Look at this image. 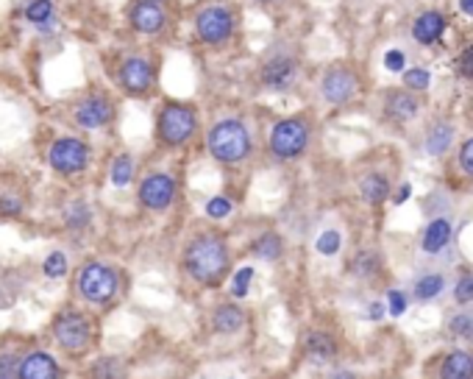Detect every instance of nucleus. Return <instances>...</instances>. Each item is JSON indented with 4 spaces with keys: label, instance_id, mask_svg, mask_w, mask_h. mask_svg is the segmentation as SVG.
I'll use <instances>...</instances> for the list:
<instances>
[{
    "label": "nucleus",
    "instance_id": "14",
    "mask_svg": "<svg viewBox=\"0 0 473 379\" xmlns=\"http://www.w3.org/2000/svg\"><path fill=\"white\" fill-rule=\"evenodd\" d=\"M356 93H359V78H356L354 70H348L343 64L329 67V70L323 73V78H320V95H323V100L331 103V106H343V103H348Z\"/></svg>",
    "mask_w": 473,
    "mask_h": 379
},
{
    "label": "nucleus",
    "instance_id": "4",
    "mask_svg": "<svg viewBox=\"0 0 473 379\" xmlns=\"http://www.w3.org/2000/svg\"><path fill=\"white\" fill-rule=\"evenodd\" d=\"M301 76V56L289 42H273L253 67L256 87L265 93H289Z\"/></svg>",
    "mask_w": 473,
    "mask_h": 379
},
{
    "label": "nucleus",
    "instance_id": "5",
    "mask_svg": "<svg viewBox=\"0 0 473 379\" xmlns=\"http://www.w3.org/2000/svg\"><path fill=\"white\" fill-rule=\"evenodd\" d=\"M206 148H209L212 159L225 167L243 165L253 154L251 128L240 118H220L206 131Z\"/></svg>",
    "mask_w": 473,
    "mask_h": 379
},
{
    "label": "nucleus",
    "instance_id": "30",
    "mask_svg": "<svg viewBox=\"0 0 473 379\" xmlns=\"http://www.w3.org/2000/svg\"><path fill=\"white\" fill-rule=\"evenodd\" d=\"M251 282H253V268L251 265H245V268L234 271V279H231V296H234V298H245V296H248V290H251Z\"/></svg>",
    "mask_w": 473,
    "mask_h": 379
},
{
    "label": "nucleus",
    "instance_id": "49",
    "mask_svg": "<svg viewBox=\"0 0 473 379\" xmlns=\"http://www.w3.org/2000/svg\"><path fill=\"white\" fill-rule=\"evenodd\" d=\"M151 3H170V0H151Z\"/></svg>",
    "mask_w": 473,
    "mask_h": 379
},
{
    "label": "nucleus",
    "instance_id": "42",
    "mask_svg": "<svg viewBox=\"0 0 473 379\" xmlns=\"http://www.w3.org/2000/svg\"><path fill=\"white\" fill-rule=\"evenodd\" d=\"M459 73L468 76V78H473V45H468L465 53L459 56Z\"/></svg>",
    "mask_w": 473,
    "mask_h": 379
},
{
    "label": "nucleus",
    "instance_id": "29",
    "mask_svg": "<svg viewBox=\"0 0 473 379\" xmlns=\"http://www.w3.org/2000/svg\"><path fill=\"white\" fill-rule=\"evenodd\" d=\"M67 256L62 251H51L45 256V262H42V274L48 276V279H62L64 274H67Z\"/></svg>",
    "mask_w": 473,
    "mask_h": 379
},
{
    "label": "nucleus",
    "instance_id": "41",
    "mask_svg": "<svg viewBox=\"0 0 473 379\" xmlns=\"http://www.w3.org/2000/svg\"><path fill=\"white\" fill-rule=\"evenodd\" d=\"M384 67H387L390 73H401V70H404V53H401V51H387Z\"/></svg>",
    "mask_w": 473,
    "mask_h": 379
},
{
    "label": "nucleus",
    "instance_id": "10",
    "mask_svg": "<svg viewBox=\"0 0 473 379\" xmlns=\"http://www.w3.org/2000/svg\"><path fill=\"white\" fill-rule=\"evenodd\" d=\"M309 137H312V131H309V123L304 118H282L270 128L267 145H270V154L276 159L289 162V159H298L307 151Z\"/></svg>",
    "mask_w": 473,
    "mask_h": 379
},
{
    "label": "nucleus",
    "instance_id": "39",
    "mask_svg": "<svg viewBox=\"0 0 473 379\" xmlns=\"http://www.w3.org/2000/svg\"><path fill=\"white\" fill-rule=\"evenodd\" d=\"M454 298H457L459 304H468V301H473V276H465L462 282L457 284V290H454Z\"/></svg>",
    "mask_w": 473,
    "mask_h": 379
},
{
    "label": "nucleus",
    "instance_id": "20",
    "mask_svg": "<svg viewBox=\"0 0 473 379\" xmlns=\"http://www.w3.org/2000/svg\"><path fill=\"white\" fill-rule=\"evenodd\" d=\"M442 379H473V357L468 351H454L442 363Z\"/></svg>",
    "mask_w": 473,
    "mask_h": 379
},
{
    "label": "nucleus",
    "instance_id": "35",
    "mask_svg": "<svg viewBox=\"0 0 473 379\" xmlns=\"http://www.w3.org/2000/svg\"><path fill=\"white\" fill-rule=\"evenodd\" d=\"M429 70H423V67H415V70H407L404 73V84L410 87V90H415V93H420V90H426L429 87Z\"/></svg>",
    "mask_w": 473,
    "mask_h": 379
},
{
    "label": "nucleus",
    "instance_id": "36",
    "mask_svg": "<svg viewBox=\"0 0 473 379\" xmlns=\"http://www.w3.org/2000/svg\"><path fill=\"white\" fill-rule=\"evenodd\" d=\"M23 209H26L23 198H17V195H0V215L3 218H17V215H23Z\"/></svg>",
    "mask_w": 473,
    "mask_h": 379
},
{
    "label": "nucleus",
    "instance_id": "24",
    "mask_svg": "<svg viewBox=\"0 0 473 379\" xmlns=\"http://www.w3.org/2000/svg\"><path fill=\"white\" fill-rule=\"evenodd\" d=\"M362 198L368 201V204H381L387 195H390V182L381 176V173H371V176H365L362 179Z\"/></svg>",
    "mask_w": 473,
    "mask_h": 379
},
{
    "label": "nucleus",
    "instance_id": "38",
    "mask_svg": "<svg viewBox=\"0 0 473 379\" xmlns=\"http://www.w3.org/2000/svg\"><path fill=\"white\" fill-rule=\"evenodd\" d=\"M451 332L465 338V341H473V318L471 316H459L451 321Z\"/></svg>",
    "mask_w": 473,
    "mask_h": 379
},
{
    "label": "nucleus",
    "instance_id": "48",
    "mask_svg": "<svg viewBox=\"0 0 473 379\" xmlns=\"http://www.w3.org/2000/svg\"><path fill=\"white\" fill-rule=\"evenodd\" d=\"M410 198V187H401V192H398V201H407Z\"/></svg>",
    "mask_w": 473,
    "mask_h": 379
},
{
    "label": "nucleus",
    "instance_id": "31",
    "mask_svg": "<svg viewBox=\"0 0 473 379\" xmlns=\"http://www.w3.org/2000/svg\"><path fill=\"white\" fill-rule=\"evenodd\" d=\"M231 209H234V204H231V198H225V195H212V198L206 201V215H209L212 221L228 218Z\"/></svg>",
    "mask_w": 473,
    "mask_h": 379
},
{
    "label": "nucleus",
    "instance_id": "34",
    "mask_svg": "<svg viewBox=\"0 0 473 379\" xmlns=\"http://www.w3.org/2000/svg\"><path fill=\"white\" fill-rule=\"evenodd\" d=\"M0 379H20V357L11 351L0 354Z\"/></svg>",
    "mask_w": 473,
    "mask_h": 379
},
{
    "label": "nucleus",
    "instance_id": "40",
    "mask_svg": "<svg viewBox=\"0 0 473 379\" xmlns=\"http://www.w3.org/2000/svg\"><path fill=\"white\" fill-rule=\"evenodd\" d=\"M390 316H401L404 310H407V298H404V293L401 290H390Z\"/></svg>",
    "mask_w": 473,
    "mask_h": 379
},
{
    "label": "nucleus",
    "instance_id": "22",
    "mask_svg": "<svg viewBox=\"0 0 473 379\" xmlns=\"http://www.w3.org/2000/svg\"><path fill=\"white\" fill-rule=\"evenodd\" d=\"M448 240H451V223L445 218H437V221L429 223V229L423 234V251L437 254Z\"/></svg>",
    "mask_w": 473,
    "mask_h": 379
},
{
    "label": "nucleus",
    "instance_id": "9",
    "mask_svg": "<svg viewBox=\"0 0 473 379\" xmlns=\"http://www.w3.org/2000/svg\"><path fill=\"white\" fill-rule=\"evenodd\" d=\"M117 118V100L106 90H90L70 103V120L84 131L106 128Z\"/></svg>",
    "mask_w": 473,
    "mask_h": 379
},
{
    "label": "nucleus",
    "instance_id": "43",
    "mask_svg": "<svg viewBox=\"0 0 473 379\" xmlns=\"http://www.w3.org/2000/svg\"><path fill=\"white\" fill-rule=\"evenodd\" d=\"M462 167L473 176V140H468V142L462 145Z\"/></svg>",
    "mask_w": 473,
    "mask_h": 379
},
{
    "label": "nucleus",
    "instance_id": "3",
    "mask_svg": "<svg viewBox=\"0 0 473 379\" xmlns=\"http://www.w3.org/2000/svg\"><path fill=\"white\" fill-rule=\"evenodd\" d=\"M243 26L240 6L234 0H201L192 11V36L206 51H225L234 45Z\"/></svg>",
    "mask_w": 473,
    "mask_h": 379
},
{
    "label": "nucleus",
    "instance_id": "45",
    "mask_svg": "<svg viewBox=\"0 0 473 379\" xmlns=\"http://www.w3.org/2000/svg\"><path fill=\"white\" fill-rule=\"evenodd\" d=\"M459 9H462L465 14H471L473 17V0H459Z\"/></svg>",
    "mask_w": 473,
    "mask_h": 379
},
{
    "label": "nucleus",
    "instance_id": "7",
    "mask_svg": "<svg viewBox=\"0 0 473 379\" xmlns=\"http://www.w3.org/2000/svg\"><path fill=\"white\" fill-rule=\"evenodd\" d=\"M126 26L134 36L142 39H164L173 33V14L167 3L131 0L126 9Z\"/></svg>",
    "mask_w": 473,
    "mask_h": 379
},
{
    "label": "nucleus",
    "instance_id": "8",
    "mask_svg": "<svg viewBox=\"0 0 473 379\" xmlns=\"http://www.w3.org/2000/svg\"><path fill=\"white\" fill-rule=\"evenodd\" d=\"M75 287L81 293V298H87L90 304H109L120 296V287H123V279H120V271L106 265V262H87L81 271H78V279H75Z\"/></svg>",
    "mask_w": 473,
    "mask_h": 379
},
{
    "label": "nucleus",
    "instance_id": "15",
    "mask_svg": "<svg viewBox=\"0 0 473 379\" xmlns=\"http://www.w3.org/2000/svg\"><path fill=\"white\" fill-rule=\"evenodd\" d=\"M20 379H59V365L48 351H31L20 357Z\"/></svg>",
    "mask_w": 473,
    "mask_h": 379
},
{
    "label": "nucleus",
    "instance_id": "13",
    "mask_svg": "<svg viewBox=\"0 0 473 379\" xmlns=\"http://www.w3.org/2000/svg\"><path fill=\"white\" fill-rule=\"evenodd\" d=\"M176 192H179V185L170 173H148L142 182H139V204L151 212H164L173 207L176 201Z\"/></svg>",
    "mask_w": 473,
    "mask_h": 379
},
{
    "label": "nucleus",
    "instance_id": "16",
    "mask_svg": "<svg viewBox=\"0 0 473 379\" xmlns=\"http://www.w3.org/2000/svg\"><path fill=\"white\" fill-rule=\"evenodd\" d=\"M445 31V17L437 14V11H426V14H420L418 20H415V26H412V36L420 42V45H432V42H437Z\"/></svg>",
    "mask_w": 473,
    "mask_h": 379
},
{
    "label": "nucleus",
    "instance_id": "32",
    "mask_svg": "<svg viewBox=\"0 0 473 379\" xmlns=\"http://www.w3.org/2000/svg\"><path fill=\"white\" fill-rule=\"evenodd\" d=\"M440 290H442V276H437V274H432V276H423L420 282L415 284V293H418V298H423V301L435 298Z\"/></svg>",
    "mask_w": 473,
    "mask_h": 379
},
{
    "label": "nucleus",
    "instance_id": "46",
    "mask_svg": "<svg viewBox=\"0 0 473 379\" xmlns=\"http://www.w3.org/2000/svg\"><path fill=\"white\" fill-rule=\"evenodd\" d=\"M251 3H256V6H279V3H284V0H251Z\"/></svg>",
    "mask_w": 473,
    "mask_h": 379
},
{
    "label": "nucleus",
    "instance_id": "12",
    "mask_svg": "<svg viewBox=\"0 0 473 379\" xmlns=\"http://www.w3.org/2000/svg\"><path fill=\"white\" fill-rule=\"evenodd\" d=\"M53 338L64 351H84L90 346V338H92L90 321L75 310H64L53 321Z\"/></svg>",
    "mask_w": 473,
    "mask_h": 379
},
{
    "label": "nucleus",
    "instance_id": "18",
    "mask_svg": "<svg viewBox=\"0 0 473 379\" xmlns=\"http://www.w3.org/2000/svg\"><path fill=\"white\" fill-rule=\"evenodd\" d=\"M304 351H307V357L312 363H326V360H331L337 354V346H334L331 335H326V332H309L307 341H304Z\"/></svg>",
    "mask_w": 473,
    "mask_h": 379
},
{
    "label": "nucleus",
    "instance_id": "11",
    "mask_svg": "<svg viewBox=\"0 0 473 379\" xmlns=\"http://www.w3.org/2000/svg\"><path fill=\"white\" fill-rule=\"evenodd\" d=\"M92 148L81 137H56L48 148V165L59 176H78L90 167Z\"/></svg>",
    "mask_w": 473,
    "mask_h": 379
},
{
    "label": "nucleus",
    "instance_id": "6",
    "mask_svg": "<svg viewBox=\"0 0 473 379\" xmlns=\"http://www.w3.org/2000/svg\"><path fill=\"white\" fill-rule=\"evenodd\" d=\"M198 131V109L187 100H161L156 109V142L164 148H181Z\"/></svg>",
    "mask_w": 473,
    "mask_h": 379
},
{
    "label": "nucleus",
    "instance_id": "25",
    "mask_svg": "<svg viewBox=\"0 0 473 379\" xmlns=\"http://www.w3.org/2000/svg\"><path fill=\"white\" fill-rule=\"evenodd\" d=\"M451 140H454V128L448 126V123H437V126L432 128L429 140H426V151L432 157H440V154H445V148L451 145Z\"/></svg>",
    "mask_w": 473,
    "mask_h": 379
},
{
    "label": "nucleus",
    "instance_id": "21",
    "mask_svg": "<svg viewBox=\"0 0 473 379\" xmlns=\"http://www.w3.org/2000/svg\"><path fill=\"white\" fill-rule=\"evenodd\" d=\"M384 109H387V115L395 118V120H412L420 106H418V100H415L410 93H393L387 98Z\"/></svg>",
    "mask_w": 473,
    "mask_h": 379
},
{
    "label": "nucleus",
    "instance_id": "26",
    "mask_svg": "<svg viewBox=\"0 0 473 379\" xmlns=\"http://www.w3.org/2000/svg\"><path fill=\"white\" fill-rule=\"evenodd\" d=\"M109 179H112L115 187H128L134 182V159L128 157V154H120V157L112 162Z\"/></svg>",
    "mask_w": 473,
    "mask_h": 379
},
{
    "label": "nucleus",
    "instance_id": "47",
    "mask_svg": "<svg viewBox=\"0 0 473 379\" xmlns=\"http://www.w3.org/2000/svg\"><path fill=\"white\" fill-rule=\"evenodd\" d=\"M331 379H356V377H354L351 371H340V374H334Z\"/></svg>",
    "mask_w": 473,
    "mask_h": 379
},
{
    "label": "nucleus",
    "instance_id": "33",
    "mask_svg": "<svg viewBox=\"0 0 473 379\" xmlns=\"http://www.w3.org/2000/svg\"><path fill=\"white\" fill-rule=\"evenodd\" d=\"M340 243H343V237H340V232H334V229H329V232H323L320 237H317L315 249L323 256H331V254L340 251Z\"/></svg>",
    "mask_w": 473,
    "mask_h": 379
},
{
    "label": "nucleus",
    "instance_id": "19",
    "mask_svg": "<svg viewBox=\"0 0 473 379\" xmlns=\"http://www.w3.org/2000/svg\"><path fill=\"white\" fill-rule=\"evenodd\" d=\"M251 254L256 256V259L276 262V259H282V254H284V240L276 234V232H262V234L251 243Z\"/></svg>",
    "mask_w": 473,
    "mask_h": 379
},
{
    "label": "nucleus",
    "instance_id": "37",
    "mask_svg": "<svg viewBox=\"0 0 473 379\" xmlns=\"http://www.w3.org/2000/svg\"><path fill=\"white\" fill-rule=\"evenodd\" d=\"M378 268V256L371 251H362L356 256V262H354V271L359 274V276H368V274H376Z\"/></svg>",
    "mask_w": 473,
    "mask_h": 379
},
{
    "label": "nucleus",
    "instance_id": "17",
    "mask_svg": "<svg viewBox=\"0 0 473 379\" xmlns=\"http://www.w3.org/2000/svg\"><path fill=\"white\" fill-rule=\"evenodd\" d=\"M245 326V310L237 304H220L212 316V329L218 335H234Z\"/></svg>",
    "mask_w": 473,
    "mask_h": 379
},
{
    "label": "nucleus",
    "instance_id": "27",
    "mask_svg": "<svg viewBox=\"0 0 473 379\" xmlns=\"http://www.w3.org/2000/svg\"><path fill=\"white\" fill-rule=\"evenodd\" d=\"M92 379H126V365L117 357H100L92 365Z\"/></svg>",
    "mask_w": 473,
    "mask_h": 379
},
{
    "label": "nucleus",
    "instance_id": "2",
    "mask_svg": "<svg viewBox=\"0 0 473 379\" xmlns=\"http://www.w3.org/2000/svg\"><path fill=\"white\" fill-rule=\"evenodd\" d=\"M184 274L195 284L218 287L231 271V251L220 232H201L195 234L181 256Z\"/></svg>",
    "mask_w": 473,
    "mask_h": 379
},
{
    "label": "nucleus",
    "instance_id": "28",
    "mask_svg": "<svg viewBox=\"0 0 473 379\" xmlns=\"http://www.w3.org/2000/svg\"><path fill=\"white\" fill-rule=\"evenodd\" d=\"M64 221H67L70 229H87L90 221H92V212H90V207H87L84 201H75V204H70Z\"/></svg>",
    "mask_w": 473,
    "mask_h": 379
},
{
    "label": "nucleus",
    "instance_id": "44",
    "mask_svg": "<svg viewBox=\"0 0 473 379\" xmlns=\"http://www.w3.org/2000/svg\"><path fill=\"white\" fill-rule=\"evenodd\" d=\"M384 316V307H381V304H371V310H368V318H373V321H378V318Z\"/></svg>",
    "mask_w": 473,
    "mask_h": 379
},
{
    "label": "nucleus",
    "instance_id": "23",
    "mask_svg": "<svg viewBox=\"0 0 473 379\" xmlns=\"http://www.w3.org/2000/svg\"><path fill=\"white\" fill-rule=\"evenodd\" d=\"M53 14H56V3L53 0H28L26 6H23V17L36 26V28H42V26H48L51 20H53Z\"/></svg>",
    "mask_w": 473,
    "mask_h": 379
},
{
    "label": "nucleus",
    "instance_id": "1",
    "mask_svg": "<svg viewBox=\"0 0 473 379\" xmlns=\"http://www.w3.org/2000/svg\"><path fill=\"white\" fill-rule=\"evenodd\" d=\"M109 76L128 98H151L159 87V59L139 45H120L109 56Z\"/></svg>",
    "mask_w": 473,
    "mask_h": 379
}]
</instances>
